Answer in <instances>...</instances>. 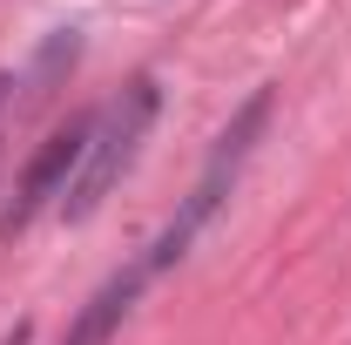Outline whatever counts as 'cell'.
<instances>
[{
    "label": "cell",
    "instance_id": "cell-5",
    "mask_svg": "<svg viewBox=\"0 0 351 345\" xmlns=\"http://www.w3.org/2000/svg\"><path fill=\"white\" fill-rule=\"evenodd\" d=\"M7 95H14V82H7V75H0V109H7Z\"/></svg>",
    "mask_w": 351,
    "mask_h": 345
},
{
    "label": "cell",
    "instance_id": "cell-4",
    "mask_svg": "<svg viewBox=\"0 0 351 345\" xmlns=\"http://www.w3.org/2000/svg\"><path fill=\"white\" fill-rule=\"evenodd\" d=\"M149 278H156L149 258H129L101 291H95V298L82 304V311H75V325H68V339H61V345H108L115 332H122V318L135 311V298L149 291Z\"/></svg>",
    "mask_w": 351,
    "mask_h": 345
},
{
    "label": "cell",
    "instance_id": "cell-3",
    "mask_svg": "<svg viewBox=\"0 0 351 345\" xmlns=\"http://www.w3.org/2000/svg\"><path fill=\"white\" fill-rule=\"evenodd\" d=\"M88 135H95V115H75L68 129H54L41 149H34V163H27V176H21L14 203H7V216H0V237L27 230L47 203L68 197V183H75V170H82V156H88Z\"/></svg>",
    "mask_w": 351,
    "mask_h": 345
},
{
    "label": "cell",
    "instance_id": "cell-2",
    "mask_svg": "<svg viewBox=\"0 0 351 345\" xmlns=\"http://www.w3.org/2000/svg\"><path fill=\"white\" fill-rule=\"evenodd\" d=\"M263 122H270V88H257V95H250V102H243V109L230 115V129L217 135V149H210V163H203V176L189 183V197H182V210H176L169 223H162V237H156V244L142 251L156 278H162L169 264H182V258H189V244H196V230H203V223L217 216V203L230 197V183H237V170L250 163V142L263 135Z\"/></svg>",
    "mask_w": 351,
    "mask_h": 345
},
{
    "label": "cell",
    "instance_id": "cell-1",
    "mask_svg": "<svg viewBox=\"0 0 351 345\" xmlns=\"http://www.w3.org/2000/svg\"><path fill=\"white\" fill-rule=\"evenodd\" d=\"M156 75H135L101 115H95V135H88V156L82 170H75V183H68V197H61V210H68V223H82V216L101 210V197L129 176V163L142 156V142H149V122H156Z\"/></svg>",
    "mask_w": 351,
    "mask_h": 345
}]
</instances>
